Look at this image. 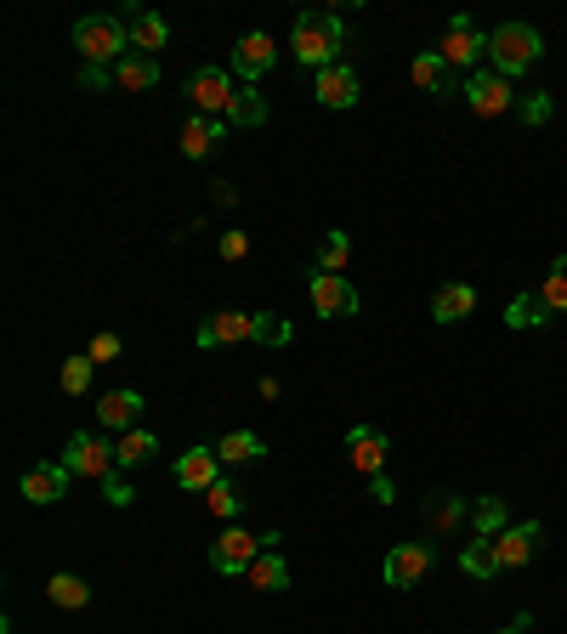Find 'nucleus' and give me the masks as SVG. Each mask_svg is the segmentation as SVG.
I'll return each instance as SVG.
<instances>
[{"label":"nucleus","instance_id":"obj_18","mask_svg":"<svg viewBox=\"0 0 567 634\" xmlns=\"http://www.w3.org/2000/svg\"><path fill=\"white\" fill-rule=\"evenodd\" d=\"M125 29H131V45H136L142 58H154L159 45L171 40V23H165L159 12H142V7H136V12H125Z\"/></svg>","mask_w":567,"mask_h":634},{"label":"nucleus","instance_id":"obj_15","mask_svg":"<svg viewBox=\"0 0 567 634\" xmlns=\"http://www.w3.org/2000/svg\"><path fill=\"white\" fill-rule=\"evenodd\" d=\"M272 63H278V45H272L267 34H245L239 45H233V74H239V80H250V85H256V80H261Z\"/></svg>","mask_w":567,"mask_h":634},{"label":"nucleus","instance_id":"obj_32","mask_svg":"<svg viewBox=\"0 0 567 634\" xmlns=\"http://www.w3.org/2000/svg\"><path fill=\"white\" fill-rule=\"evenodd\" d=\"M471 516H477V539H488V544L511 527V521H505V499H477V510H471Z\"/></svg>","mask_w":567,"mask_h":634},{"label":"nucleus","instance_id":"obj_13","mask_svg":"<svg viewBox=\"0 0 567 634\" xmlns=\"http://www.w3.org/2000/svg\"><path fill=\"white\" fill-rule=\"evenodd\" d=\"M216 465H221L216 448H187V454L176 459V487H187V493H210V487L221 481Z\"/></svg>","mask_w":567,"mask_h":634},{"label":"nucleus","instance_id":"obj_10","mask_svg":"<svg viewBox=\"0 0 567 634\" xmlns=\"http://www.w3.org/2000/svg\"><path fill=\"white\" fill-rule=\"evenodd\" d=\"M477 58H488V34H477V23L460 12L449 23V34H443V63L449 69H465V63H477Z\"/></svg>","mask_w":567,"mask_h":634},{"label":"nucleus","instance_id":"obj_35","mask_svg":"<svg viewBox=\"0 0 567 634\" xmlns=\"http://www.w3.org/2000/svg\"><path fill=\"white\" fill-rule=\"evenodd\" d=\"M91 368H97L91 357H69V363H63V392H69V397H85V392H91Z\"/></svg>","mask_w":567,"mask_h":634},{"label":"nucleus","instance_id":"obj_26","mask_svg":"<svg viewBox=\"0 0 567 634\" xmlns=\"http://www.w3.org/2000/svg\"><path fill=\"white\" fill-rule=\"evenodd\" d=\"M216 454H221V459H233V465H245V459H261V454H267V443H261L256 430H227L221 443H216Z\"/></svg>","mask_w":567,"mask_h":634},{"label":"nucleus","instance_id":"obj_43","mask_svg":"<svg viewBox=\"0 0 567 634\" xmlns=\"http://www.w3.org/2000/svg\"><path fill=\"white\" fill-rule=\"evenodd\" d=\"M109 80H114L109 69H80V85H85V91H103Z\"/></svg>","mask_w":567,"mask_h":634},{"label":"nucleus","instance_id":"obj_44","mask_svg":"<svg viewBox=\"0 0 567 634\" xmlns=\"http://www.w3.org/2000/svg\"><path fill=\"white\" fill-rule=\"evenodd\" d=\"M528 623H534V617H528V612H523V617H516V623H511V628H499V634H528Z\"/></svg>","mask_w":567,"mask_h":634},{"label":"nucleus","instance_id":"obj_40","mask_svg":"<svg viewBox=\"0 0 567 634\" xmlns=\"http://www.w3.org/2000/svg\"><path fill=\"white\" fill-rule=\"evenodd\" d=\"M103 499H109L114 510H125L136 493H131V481H120V476H103Z\"/></svg>","mask_w":567,"mask_h":634},{"label":"nucleus","instance_id":"obj_7","mask_svg":"<svg viewBox=\"0 0 567 634\" xmlns=\"http://www.w3.org/2000/svg\"><path fill=\"white\" fill-rule=\"evenodd\" d=\"M465 103H471V114L499 119V114L516 103V91H511V80H505V74L483 69V74H471V80H465Z\"/></svg>","mask_w":567,"mask_h":634},{"label":"nucleus","instance_id":"obj_20","mask_svg":"<svg viewBox=\"0 0 567 634\" xmlns=\"http://www.w3.org/2000/svg\"><path fill=\"white\" fill-rule=\"evenodd\" d=\"M471 312H477V289H471V283H443L432 295V318L437 323H465Z\"/></svg>","mask_w":567,"mask_h":634},{"label":"nucleus","instance_id":"obj_31","mask_svg":"<svg viewBox=\"0 0 567 634\" xmlns=\"http://www.w3.org/2000/svg\"><path fill=\"white\" fill-rule=\"evenodd\" d=\"M233 125H267V103H261V91H250V85H239V96H233V114H227Z\"/></svg>","mask_w":567,"mask_h":634},{"label":"nucleus","instance_id":"obj_17","mask_svg":"<svg viewBox=\"0 0 567 634\" xmlns=\"http://www.w3.org/2000/svg\"><path fill=\"white\" fill-rule=\"evenodd\" d=\"M63 493H69V470H63V465H34V470H23V499L58 505Z\"/></svg>","mask_w":567,"mask_h":634},{"label":"nucleus","instance_id":"obj_14","mask_svg":"<svg viewBox=\"0 0 567 634\" xmlns=\"http://www.w3.org/2000/svg\"><path fill=\"white\" fill-rule=\"evenodd\" d=\"M347 454H352V470H358V476H381V465H386V436L374 430V425H352V430H347Z\"/></svg>","mask_w":567,"mask_h":634},{"label":"nucleus","instance_id":"obj_23","mask_svg":"<svg viewBox=\"0 0 567 634\" xmlns=\"http://www.w3.org/2000/svg\"><path fill=\"white\" fill-rule=\"evenodd\" d=\"M136 414H142V397H136V392H109V397L97 403V419H103L109 430H131Z\"/></svg>","mask_w":567,"mask_h":634},{"label":"nucleus","instance_id":"obj_21","mask_svg":"<svg viewBox=\"0 0 567 634\" xmlns=\"http://www.w3.org/2000/svg\"><path fill=\"white\" fill-rule=\"evenodd\" d=\"M114 85H120V91H154V85H159V63L142 58V52H125V58L114 63Z\"/></svg>","mask_w":567,"mask_h":634},{"label":"nucleus","instance_id":"obj_25","mask_svg":"<svg viewBox=\"0 0 567 634\" xmlns=\"http://www.w3.org/2000/svg\"><path fill=\"white\" fill-rule=\"evenodd\" d=\"M45 595H52V606H63V612H80V606L91 601L85 578H74V572H52V583H45Z\"/></svg>","mask_w":567,"mask_h":634},{"label":"nucleus","instance_id":"obj_6","mask_svg":"<svg viewBox=\"0 0 567 634\" xmlns=\"http://www.w3.org/2000/svg\"><path fill=\"white\" fill-rule=\"evenodd\" d=\"M187 96H194V108H199L205 119H221V114H233V96H239V85H233L227 69H199L194 80H187Z\"/></svg>","mask_w":567,"mask_h":634},{"label":"nucleus","instance_id":"obj_34","mask_svg":"<svg viewBox=\"0 0 567 634\" xmlns=\"http://www.w3.org/2000/svg\"><path fill=\"white\" fill-rule=\"evenodd\" d=\"M460 516H465V505L454 499V493H432V505H425V521H432V527H460Z\"/></svg>","mask_w":567,"mask_h":634},{"label":"nucleus","instance_id":"obj_41","mask_svg":"<svg viewBox=\"0 0 567 634\" xmlns=\"http://www.w3.org/2000/svg\"><path fill=\"white\" fill-rule=\"evenodd\" d=\"M245 250H250L245 232H221V261H245Z\"/></svg>","mask_w":567,"mask_h":634},{"label":"nucleus","instance_id":"obj_33","mask_svg":"<svg viewBox=\"0 0 567 634\" xmlns=\"http://www.w3.org/2000/svg\"><path fill=\"white\" fill-rule=\"evenodd\" d=\"M539 295H545L550 312H567V256L550 261V272H545V283H539Z\"/></svg>","mask_w":567,"mask_h":634},{"label":"nucleus","instance_id":"obj_27","mask_svg":"<svg viewBox=\"0 0 567 634\" xmlns=\"http://www.w3.org/2000/svg\"><path fill=\"white\" fill-rule=\"evenodd\" d=\"M505 323H511V329H539V323H550L545 295H516V301L505 306Z\"/></svg>","mask_w":567,"mask_h":634},{"label":"nucleus","instance_id":"obj_12","mask_svg":"<svg viewBox=\"0 0 567 634\" xmlns=\"http://www.w3.org/2000/svg\"><path fill=\"white\" fill-rule=\"evenodd\" d=\"M239 340H256V318L250 312H210L199 323V346H239Z\"/></svg>","mask_w":567,"mask_h":634},{"label":"nucleus","instance_id":"obj_29","mask_svg":"<svg viewBox=\"0 0 567 634\" xmlns=\"http://www.w3.org/2000/svg\"><path fill=\"white\" fill-rule=\"evenodd\" d=\"M284 583H290V567H284L278 555H256V567H250V590L272 595V590H284Z\"/></svg>","mask_w":567,"mask_h":634},{"label":"nucleus","instance_id":"obj_42","mask_svg":"<svg viewBox=\"0 0 567 634\" xmlns=\"http://www.w3.org/2000/svg\"><path fill=\"white\" fill-rule=\"evenodd\" d=\"M369 493H374V505H392V499H398V487H392L386 476H369Z\"/></svg>","mask_w":567,"mask_h":634},{"label":"nucleus","instance_id":"obj_22","mask_svg":"<svg viewBox=\"0 0 567 634\" xmlns=\"http://www.w3.org/2000/svg\"><path fill=\"white\" fill-rule=\"evenodd\" d=\"M221 131H227L221 119H205V114H194V119L182 125V154H187V159H205V154L216 148V142H221Z\"/></svg>","mask_w":567,"mask_h":634},{"label":"nucleus","instance_id":"obj_3","mask_svg":"<svg viewBox=\"0 0 567 634\" xmlns=\"http://www.w3.org/2000/svg\"><path fill=\"white\" fill-rule=\"evenodd\" d=\"M545 58V40H539V29L534 23H499L494 34H488V69L494 74H523V69H534Z\"/></svg>","mask_w":567,"mask_h":634},{"label":"nucleus","instance_id":"obj_28","mask_svg":"<svg viewBox=\"0 0 567 634\" xmlns=\"http://www.w3.org/2000/svg\"><path fill=\"white\" fill-rule=\"evenodd\" d=\"M352 261V238L347 232H323L318 238V272H347Z\"/></svg>","mask_w":567,"mask_h":634},{"label":"nucleus","instance_id":"obj_24","mask_svg":"<svg viewBox=\"0 0 567 634\" xmlns=\"http://www.w3.org/2000/svg\"><path fill=\"white\" fill-rule=\"evenodd\" d=\"M154 454H159L154 430H125L120 443H114V459H120V470H131V465H148Z\"/></svg>","mask_w":567,"mask_h":634},{"label":"nucleus","instance_id":"obj_39","mask_svg":"<svg viewBox=\"0 0 567 634\" xmlns=\"http://www.w3.org/2000/svg\"><path fill=\"white\" fill-rule=\"evenodd\" d=\"M523 119H528V125H545V119H550V96H545V91L523 96Z\"/></svg>","mask_w":567,"mask_h":634},{"label":"nucleus","instance_id":"obj_8","mask_svg":"<svg viewBox=\"0 0 567 634\" xmlns=\"http://www.w3.org/2000/svg\"><path fill=\"white\" fill-rule=\"evenodd\" d=\"M539 544H545V527H539V521H516V527H505L499 539H494V561H499V572L528 567V561L539 555Z\"/></svg>","mask_w":567,"mask_h":634},{"label":"nucleus","instance_id":"obj_5","mask_svg":"<svg viewBox=\"0 0 567 634\" xmlns=\"http://www.w3.org/2000/svg\"><path fill=\"white\" fill-rule=\"evenodd\" d=\"M307 295H312L318 318H358V289H352L347 272H312Z\"/></svg>","mask_w":567,"mask_h":634},{"label":"nucleus","instance_id":"obj_11","mask_svg":"<svg viewBox=\"0 0 567 634\" xmlns=\"http://www.w3.org/2000/svg\"><path fill=\"white\" fill-rule=\"evenodd\" d=\"M386 583H392V590H414V583L425 578V572H432V544H398L392 555H386Z\"/></svg>","mask_w":567,"mask_h":634},{"label":"nucleus","instance_id":"obj_2","mask_svg":"<svg viewBox=\"0 0 567 634\" xmlns=\"http://www.w3.org/2000/svg\"><path fill=\"white\" fill-rule=\"evenodd\" d=\"M74 45H80L85 69H109V63L125 58L131 29H125V18H114V12H91V18L74 23Z\"/></svg>","mask_w":567,"mask_h":634},{"label":"nucleus","instance_id":"obj_4","mask_svg":"<svg viewBox=\"0 0 567 634\" xmlns=\"http://www.w3.org/2000/svg\"><path fill=\"white\" fill-rule=\"evenodd\" d=\"M58 465H63L69 476H97V481H103V476H114V465H120V459H114V448L103 443L97 430H74Z\"/></svg>","mask_w":567,"mask_h":634},{"label":"nucleus","instance_id":"obj_9","mask_svg":"<svg viewBox=\"0 0 567 634\" xmlns=\"http://www.w3.org/2000/svg\"><path fill=\"white\" fill-rule=\"evenodd\" d=\"M261 544L267 539H256V532H245V527H227L221 539H216V550H210V567L227 578V572H250L256 567V555H261Z\"/></svg>","mask_w":567,"mask_h":634},{"label":"nucleus","instance_id":"obj_37","mask_svg":"<svg viewBox=\"0 0 567 634\" xmlns=\"http://www.w3.org/2000/svg\"><path fill=\"white\" fill-rule=\"evenodd\" d=\"M205 505H210V516H239V487H233V481H216L210 493H205Z\"/></svg>","mask_w":567,"mask_h":634},{"label":"nucleus","instance_id":"obj_30","mask_svg":"<svg viewBox=\"0 0 567 634\" xmlns=\"http://www.w3.org/2000/svg\"><path fill=\"white\" fill-rule=\"evenodd\" d=\"M460 572H471V578H494V572H499V561H494V544H488V539L465 544V550H460Z\"/></svg>","mask_w":567,"mask_h":634},{"label":"nucleus","instance_id":"obj_16","mask_svg":"<svg viewBox=\"0 0 567 634\" xmlns=\"http://www.w3.org/2000/svg\"><path fill=\"white\" fill-rule=\"evenodd\" d=\"M318 103H323V108H352V103H358V74H352L347 63H329V69L318 74Z\"/></svg>","mask_w":567,"mask_h":634},{"label":"nucleus","instance_id":"obj_36","mask_svg":"<svg viewBox=\"0 0 567 634\" xmlns=\"http://www.w3.org/2000/svg\"><path fill=\"white\" fill-rule=\"evenodd\" d=\"M256 340L261 346H290V323H284L278 312H261L256 318Z\"/></svg>","mask_w":567,"mask_h":634},{"label":"nucleus","instance_id":"obj_19","mask_svg":"<svg viewBox=\"0 0 567 634\" xmlns=\"http://www.w3.org/2000/svg\"><path fill=\"white\" fill-rule=\"evenodd\" d=\"M409 74H414V85H420V91H437V96H454V91H465V85L454 80V69L443 63V52H420Z\"/></svg>","mask_w":567,"mask_h":634},{"label":"nucleus","instance_id":"obj_38","mask_svg":"<svg viewBox=\"0 0 567 634\" xmlns=\"http://www.w3.org/2000/svg\"><path fill=\"white\" fill-rule=\"evenodd\" d=\"M120 352H125V340H120L114 329H103V334H91V352H85V357H91V363H114Z\"/></svg>","mask_w":567,"mask_h":634},{"label":"nucleus","instance_id":"obj_1","mask_svg":"<svg viewBox=\"0 0 567 634\" xmlns=\"http://www.w3.org/2000/svg\"><path fill=\"white\" fill-rule=\"evenodd\" d=\"M341 18L336 12H301L296 18V34H290V52H296V63L301 69H329V63H336V52H341Z\"/></svg>","mask_w":567,"mask_h":634}]
</instances>
